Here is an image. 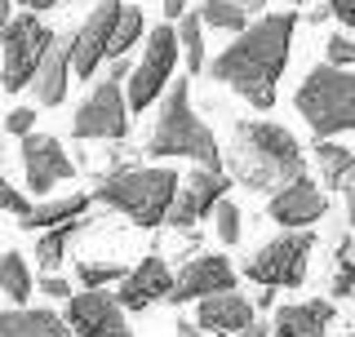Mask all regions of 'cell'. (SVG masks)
Returning a JSON list of instances; mask_svg holds the SVG:
<instances>
[{"label":"cell","instance_id":"7","mask_svg":"<svg viewBox=\"0 0 355 337\" xmlns=\"http://www.w3.org/2000/svg\"><path fill=\"white\" fill-rule=\"evenodd\" d=\"M311 253H315V231H284L244 262V275L262 288H297L306 279Z\"/></svg>","mask_w":355,"mask_h":337},{"label":"cell","instance_id":"24","mask_svg":"<svg viewBox=\"0 0 355 337\" xmlns=\"http://www.w3.org/2000/svg\"><path fill=\"white\" fill-rule=\"evenodd\" d=\"M200 22L205 27H218V31H249V9H240V5H231V0H205V5L196 9Z\"/></svg>","mask_w":355,"mask_h":337},{"label":"cell","instance_id":"18","mask_svg":"<svg viewBox=\"0 0 355 337\" xmlns=\"http://www.w3.org/2000/svg\"><path fill=\"white\" fill-rule=\"evenodd\" d=\"M333 324V302L311 297V302H288L275 311L271 320V337H329Z\"/></svg>","mask_w":355,"mask_h":337},{"label":"cell","instance_id":"27","mask_svg":"<svg viewBox=\"0 0 355 337\" xmlns=\"http://www.w3.org/2000/svg\"><path fill=\"white\" fill-rule=\"evenodd\" d=\"M178 44H182L187 53V71H205V22H200V14H187L182 22H178Z\"/></svg>","mask_w":355,"mask_h":337},{"label":"cell","instance_id":"9","mask_svg":"<svg viewBox=\"0 0 355 337\" xmlns=\"http://www.w3.org/2000/svg\"><path fill=\"white\" fill-rule=\"evenodd\" d=\"M178 27H155L147 49H142L138 67L129 76V111H147L160 94H169V76L178 62Z\"/></svg>","mask_w":355,"mask_h":337},{"label":"cell","instance_id":"25","mask_svg":"<svg viewBox=\"0 0 355 337\" xmlns=\"http://www.w3.org/2000/svg\"><path fill=\"white\" fill-rule=\"evenodd\" d=\"M0 293H9V302H27L31 297V271L18 253H0Z\"/></svg>","mask_w":355,"mask_h":337},{"label":"cell","instance_id":"43","mask_svg":"<svg viewBox=\"0 0 355 337\" xmlns=\"http://www.w3.org/2000/svg\"><path fill=\"white\" fill-rule=\"evenodd\" d=\"M351 337H355V333H351Z\"/></svg>","mask_w":355,"mask_h":337},{"label":"cell","instance_id":"21","mask_svg":"<svg viewBox=\"0 0 355 337\" xmlns=\"http://www.w3.org/2000/svg\"><path fill=\"white\" fill-rule=\"evenodd\" d=\"M315 164H320V178H324L329 191H355V151L342 147L333 138H320L315 142Z\"/></svg>","mask_w":355,"mask_h":337},{"label":"cell","instance_id":"41","mask_svg":"<svg viewBox=\"0 0 355 337\" xmlns=\"http://www.w3.org/2000/svg\"><path fill=\"white\" fill-rule=\"evenodd\" d=\"M9 27V0H0V31Z\"/></svg>","mask_w":355,"mask_h":337},{"label":"cell","instance_id":"2","mask_svg":"<svg viewBox=\"0 0 355 337\" xmlns=\"http://www.w3.org/2000/svg\"><path fill=\"white\" fill-rule=\"evenodd\" d=\"M227 168L249 191H284L288 182L306 178V160L297 138L271 120H240L227 147Z\"/></svg>","mask_w":355,"mask_h":337},{"label":"cell","instance_id":"35","mask_svg":"<svg viewBox=\"0 0 355 337\" xmlns=\"http://www.w3.org/2000/svg\"><path fill=\"white\" fill-rule=\"evenodd\" d=\"M329 14L342 18L347 27H355V0H329Z\"/></svg>","mask_w":355,"mask_h":337},{"label":"cell","instance_id":"14","mask_svg":"<svg viewBox=\"0 0 355 337\" xmlns=\"http://www.w3.org/2000/svg\"><path fill=\"white\" fill-rule=\"evenodd\" d=\"M22 168H27V187L36 191V196H49V187L76 178L71 155H67L62 142L49 138V133H27V138H22Z\"/></svg>","mask_w":355,"mask_h":337},{"label":"cell","instance_id":"34","mask_svg":"<svg viewBox=\"0 0 355 337\" xmlns=\"http://www.w3.org/2000/svg\"><path fill=\"white\" fill-rule=\"evenodd\" d=\"M44 297H62V302H71V284H67L62 275H44Z\"/></svg>","mask_w":355,"mask_h":337},{"label":"cell","instance_id":"4","mask_svg":"<svg viewBox=\"0 0 355 337\" xmlns=\"http://www.w3.org/2000/svg\"><path fill=\"white\" fill-rule=\"evenodd\" d=\"M147 155H187L200 168H222V147H218L214 129L191 111V89H187V80H173L169 94H164L155 129L147 138Z\"/></svg>","mask_w":355,"mask_h":337},{"label":"cell","instance_id":"16","mask_svg":"<svg viewBox=\"0 0 355 337\" xmlns=\"http://www.w3.org/2000/svg\"><path fill=\"white\" fill-rule=\"evenodd\" d=\"M173 271H169V262H164V257H142L138 266H133V271L120 279V306L125 311H147L151 302H169V293H173Z\"/></svg>","mask_w":355,"mask_h":337},{"label":"cell","instance_id":"40","mask_svg":"<svg viewBox=\"0 0 355 337\" xmlns=\"http://www.w3.org/2000/svg\"><path fill=\"white\" fill-rule=\"evenodd\" d=\"M231 5H240V9H266V0H231Z\"/></svg>","mask_w":355,"mask_h":337},{"label":"cell","instance_id":"26","mask_svg":"<svg viewBox=\"0 0 355 337\" xmlns=\"http://www.w3.org/2000/svg\"><path fill=\"white\" fill-rule=\"evenodd\" d=\"M329 293L333 297H355V235L338 244V257H333V275H329Z\"/></svg>","mask_w":355,"mask_h":337},{"label":"cell","instance_id":"28","mask_svg":"<svg viewBox=\"0 0 355 337\" xmlns=\"http://www.w3.org/2000/svg\"><path fill=\"white\" fill-rule=\"evenodd\" d=\"M142 27H147V22H142V14L138 9H120V22H116V36H111V49H107V58L116 62V58H125V53L133 49V44H138V36H142Z\"/></svg>","mask_w":355,"mask_h":337},{"label":"cell","instance_id":"42","mask_svg":"<svg viewBox=\"0 0 355 337\" xmlns=\"http://www.w3.org/2000/svg\"><path fill=\"white\" fill-rule=\"evenodd\" d=\"M347 209H351V231H355V191H351V205Z\"/></svg>","mask_w":355,"mask_h":337},{"label":"cell","instance_id":"8","mask_svg":"<svg viewBox=\"0 0 355 337\" xmlns=\"http://www.w3.org/2000/svg\"><path fill=\"white\" fill-rule=\"evenodd\" d=\"M58 40L49 27L36 18V14H18L9 18V27L0 31V44H5V67H0V85L9 89V94H18V89H31L36 80L44 53H49V44Z\"/></svg>","mask_w":355,"mask_h":337},{"label":"cell","instance_id":"36","mask_svg":"<svg viewBox=\"0 0 355 337\" xmlns=\"http://www.w3.org/2000/svg\"><path fill=\"white\" fill-rule=\"evenodd\" d=\"M164 14H169V18H182L187 14V0H164Z\"/></svg>","mask_w":355,"mask_h":337},{"label":"cell","instance_id":"32","mask_svg":"<svg viewBox=\"0 0 355 337\" xmlns=\"http://www.w3.org/2000/svg\"><path fill=\"white\" fill-rule=\"evenodd\" d=\"M0 209H5V213H14V218H27V213L36 209V205H27V196H22L18 187H9L5 178H0Z\"/></svg>","mask_w":355,"mask_h":337},{"label":"cell","instance_id":"11","mask_svg":"<svg viewBox=\"0 0 355 337\" xmlns=\"http://www.w3.org/2000/svg\"><path fill=\"white\" fill-rule=\"evenodd\" d=\"M227 187H231V178L222 173V168H196V173H187V182L178 187V196H173V209H169V222H164V227L191 231L200 218H209V213L227 200Z\"/></svg>","mask_w":355,"mask_h":337},{"label":"cell","instance_id":"1","mask_svg":"<svg viewBox=\"0 0 355 337\" xmlns=\"http://www.w3.org/2000/svg\"><path fill=\"white\" fill-rule=\"evenodd\" d=\"M293 27H297V14L258 18L249 31L236 36V44H227L209 62V76L222 80L227 89H236L249 107L271 111L275 107V80L284 76L288 49H293Z\"/></svg>","mask_w":355,"mask_h":337},{"label":"cell","instance_id":"22","mask_svg":"<svg viewBox=\"0 0 355 337\" xmlns=\"http://www.w3.org/2000/svg\"><path fill=\"white\" fill-rule=\"evenodd\" d=\"M85 209H89V196L71 191V196H58V200H40V205L18 222V227H27V231H49V227H62V222L85 218Z\"/></svg>","mask_w":355,"mask_h":337},{"label":"cell","instance_id":"23","mask_svg":"<svg viewBox=\"0 0 355 337\" xmlns=\"http://www.w3.org/2000/svg\"><path fill=\"white\" fill-rule=\"evenodd\" d=\"M80 227H85V222L76 218V222H62V227L40 231V240H36V262H40L44 275H53V271L67 262V249H71V240H76V231H80Z\"/></svg>","mask_w":355,"mask_h":337},{"label":"cell","instance_id":"15","mask_svg":"<svg viewBox=\"0 0 355 337\" xmlns=\"http://www.w3.org/2000/svg\"><path fill=\"white\" fill-rule=\"evenodd\" d=\"M329 209L324 191H320L311 178H297V182H288L284 191H275L266 213H271V222H280L284 231H311V222H320Z\"/></svg>","mask_w":355,"mask_h":337},{"label":"cell","instance_id":"12","mask_svg":"<svg viewBox=\"0 0 355 337\" xmlns=\"http://www.w3.org/2000/svg\"><path fill=\"white\" fill-rule=\"evenodd\" d=\"M120 9H125L120 0H103V5L85 18V27L71 36V76L89 80V76L98 71V62H103L107 49H111V36H116Z\"/></svg>","mask_w":355,"mask_h":337},{"label":"cell","instance_id":"30","mask_svg":"<svg viewBox=\"0 0 355 337\" xmlns=\"http://www.w3.org/2000/svg\"><path fill=\"white\" fill-rule=\"evenodd\" d=\"M214 231L222 244H236L240 240V209L231 205V200H222V205L214 209Z\"/></svg>","mask_w":355,"mask_h":337},{"label":"cell","instance_id":"17","mask_svg":"<svg viewBox=\"0 0 355 337\" xmlns=\"http://www.w3.org/2000/svg\"><path fill=\"white\" fill-rule=\"evenodd\" d=\"M196 324L205 333H218V337H240L253 324V302L244 293H214V297L200 302Z\"/></svg>","mask_w":355,"mask_h":337},{"label":"cell","instance_id":"33","mask_svg":"<svg viewBox=\"0 0 355 337\" xmlns=\"http://www.w3.org/2000/svg\"><path fill=\"white\" fill-rule=\"evenodd\" d=\"M5 125H9V133L27 138V133H31V125H36V111H31V107H14V111L5 116Z\"/></svg>","mask_w":355,"mask_h":337},{"label":"cell","instance_id":"31","mask_svg":"<svg viewBox=\"0 0 355 337\" xmlns=\"http://www.w3.org/2000/svg\"><path fill=\"white\" fill-rule=\"evenodd\" d=\"M329 67H342V71H347V67L355 62V40L351 36H329Z\"/></svg>","mask_w":355,"mask_h":337},{"label":"cell","instance_id":"3","mask_svg":"<svg viewBox=\"0 0 355 337\" xmlns=\"http://www.w3.org/2000/svg\"><path fill=\"white\" fill-rule=\"evenodd\" d=\"M182 187V178L173 173L169 164H155V168H116L98 182L94 196L111 205L116 213H125L133 227H164L173 209V196Z\"/></svg>","mask_w":355,"mask_h":337},{"label":"cell","instance_id":"38","mask_svg":"<svg viewBox=\"0 0 355 337\" xmlns=\"http://www.w3.org/2000/svg\"><path fill=\"white\" fill-rule=\"evenodd\" d=\"M22 5H27L31 14H40V9H53V5H62V0H22Z\"/></svg>","mask_w":355,"mask_h":337},{"label":"cell","instance_id":"6","mask_svg":"<svg viewBox=\"0 0 355 337\" xmlns=\"http://www.w3.org/2000/svg\"><path fill=\"white\" fill-rule=\"evenodd\" d=\"M129 76H133V67L125 58H116L107 80H98V89L80 103V111L71 116V133L80 142H120L129 133V98L120 89Z\"/></svg>","mask_w":355,"mask_h":337},{"label":"cell","instance_id":"5","mask_svg":"<svg viewBox=\"0 0 355 337\" xmlns=\"http://www.w3.org/2000/svg\"><path fill=\"white\" fill-rule=\"evenodd\" d=\"M297 111L320 138H338V133H355V76L342 67L320 62L315 71L297 89Z\"/></svg>","mask_w":355,"mask_h":337},{"label":"cell","instance_id":"20","mask_svg":"<svg viewBox=\"0 0 355 337\" xmlns=\"http://www.w3.org/2000/svg\"><path fill=\"white\" fill-rule=\"evenodd\" d=\"M0 337H71V324H67V316H53V311L14 306V311H0Z\"/></svg>","mask_w":355,"mask_h":337},{"label":"cell","instance_id":"19","mask_svg":"<svg viewBox=\"0 0 355 337\" xmlns=\"http://www.w3.org/2000/svg\"><path fill=\"white\" fill-rule=\"evenodd\" d=\"M67 80H71V40H53L40 71H36V80H31V98L40 107H58L67 98Z\"/></svg>","mask_w":355,"mask_h":337},{"label":"cell","instance_id":"39","mask_svg":"<svg viewBox=\"0 0 355 337\" xmlns=\"http://www.w3.org/2000/svg\"><path fill=\"white\" fill-rule=\"evenodd\" d=\"M178 333H182V337H200L205 329H200V324H191V320H182V324H178Z\"/></svg>","mask_w":355,"mask_h":337},{"label":"cell","instance_id":"13","mask_svg":"<svg viewBox=\"0 0 355 337\" xmlns=\"http://www.w3.org/2000/svg\"><path fill=\"white\" fill-rule=\"evenodd\" d=\"M214 293H236V266H231L227 257H218V253H200V257H191V262L178 271L169 302L182 306V302H191V297L205 302Z\"/></svg>","mask_w":355,"mask_h":337},{"label":"cell","instance_id":"10","mask_svg":"<svg viewBox=\"0 0 355 337\" xmlns=\"http://www.w3.org/2000/svg\"><path fill=\"white\" fill-rule=\"evenodd\" d=\"M67 324H71V333H80V337H133L120 297L103 293V288L71 293V302H67Z\"/></svg>","mask_w":355,"mask_h":337},{"label":"cell","instance_id":"37","mask_svg":"<svg viewBox=\"0 0 355 337\" xmlns=\"http://www.w3.org/2000/svg\"><path fill=\"white\" fill-rule=\"evenodd\" d=\"M240 337H271V324H249Z\"/></svg>","mask_w":355,"mask_h":337},{"label":"cell","instance_id":"29","mask_svg":"<svg viewBox=\"0 0 355 337\" xmlns=\"http://www.w3.org/2000/svg\"><path fill=\"white\" fill-rule=\"evenodd\" d=\"M129 271L120 262H76V279H80V288H107V284H120Z\"/></svg>","mask_w":355,"mask_h":337}]
</instances>
